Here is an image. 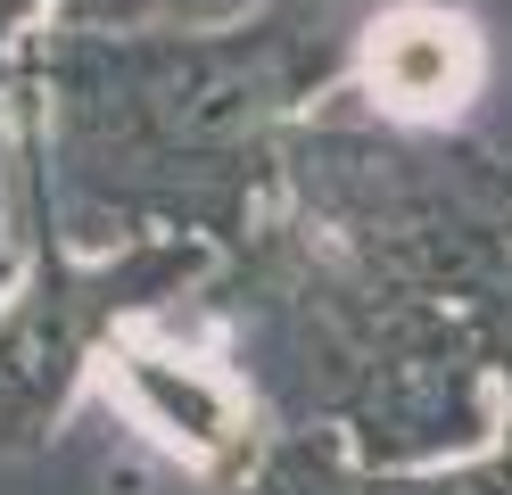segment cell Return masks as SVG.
<instances>
[{
  "label": "cell",
  "instance_id": "1",
  "mask_svg": "<svg viewBox=\"0 0 512 495\" xmlns=\"http://www.w3.org/2000/svg\"><path fill=\"white\" fill-rule=\"evenodd\" d=\"M471 75H479L471 33L455 17H438V9H397L372 33V83L405 116H446L471 91Z\"/></svg>",
  "mask_w": 512,
  "mask_h": 495
}]
</instances>
